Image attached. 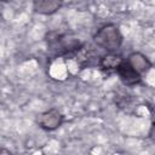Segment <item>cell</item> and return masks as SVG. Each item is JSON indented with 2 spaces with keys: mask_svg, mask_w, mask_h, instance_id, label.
Returning a JSON list of instances; mask_svg holds the SVG:
<instances>
[{
  "mask_svg": "<svg viewBox=\"0 0 155 155\" xmlns=\"http://www.w3.org/2000/svg\"><path fill=\"white\" fill-rule=\"evenodd\" d=\"M93 41L97 46L105 50L108 53H116V51L122 45L124 38L116 24L107 23L96 31L93 35Z\"/></svg>",
  "mask_w": 155,
  "mask_h": 155,
  "instance_id": "1",
  "label": "cell"
},
{
  "mask_svg": "<svg viewBox=\"0 0 155 155\" xmlns=\"http://www.w3.org/2000/svg\"><path fill=\"white\" fill-rule=\"evenodd\" d=\"M47 47L54 56H63L71 52H76L82 47V44L75 39L57 31H50L46 35Z\"/></svg>",
  "mask_w": 155,
  "mask_h": 155,
  "instance_id": "2",
  "label": "cell"
},
{
  "mask_svg": "<svg viewBox=\"0 0 155 155\" xmlns=\"http://www.w3.org/2000/svg\"><path fill=\"white\" fill-rule=\"evenodd\" d=\"M63 121H64L63 114L56 108H51V109L41 113L39 115V119H38L39 126L45 131L57 130L59 126H62Z\"/></svg>",
  "mask_w": 155,
  "mask_h": 155,
  "instance_id": "3",
  "label": "cell"
},
{
  "mask_svg": "<svg viewBox=\"0 0 155 155\" xmlns=\"http://www.w3.org/2000/svg\"><path fill=\"white\" fill-rule=\"evenodd\" d=\"M116 74L119 75L121 82L126 86L138 85L142 81V75L139 73H137L126 61L116 69Z\"/></svg>",
  "mask_w": 155,
  "mask_h": 155,
  "instance_id": "4",
  "label": "cell"
},
{
  "mask_svg": "<svg viewBox=\"0 0 155 155\" xmlns=\"http://www.w3.org/2000/svg\"><path fill=\"white\" fill-rule=\"evenodd\" d=\"M126 62L137 73H139L140 75L144 74V73H148L153 67V63L150 62V59L145 54H143L142 52H132V53H130Z\"/></svg>",
  "mask_w": 155,
  "mask_h": 155,
  "instance_id": "5",
  "label": "cell"
},
{
  "mask_svg": "<svg viewBox=\"0 0 155 155\" xmlns=\"http://www.w3.org/2000/svg\"><path fill=\"white\" fill-rule=\"evenodd\" d=\"M62 7V1L58 0H35L33 2V8L40 15H53Z\"/></svg>",
  "mask_w": 155,
  "mask_h": 155,
  "instance_id": "6",
  "label": "cell"
},
{
  "mask_svg": "<svg viewBox=\"0 0 155 155\" xmlns=\"http://www.w3.org/2000/svg\"><path fill=\"white\" fill-rule=\"evenodd\" d=\"M124 58L116 53H107L101 57L98 64L103 70H115L124 63Z\"/></svg>",
  "mask_w": 155,
  "mask_h": 155,
  "instance_id": "7",
  "label": "cell"
},
{
  "mask_svg": "<svg viewBox=\"0 0 155 155\" xmlns=\"http://www.w3.org/2000/svg\"><path fill=\"white\" fill-rule=\"evenodd\" d=\"M149 139L155 144V121L151 124V126H150V130H149Z\"/></svg>",
  "mask_w": 155,
  "mask_h": 155,
  "instance_id": "8",
  "label": "cell"
},
{
  "mask_svg": "<svg viewBox=\"0 0 155 155\" xmlns=\"http://www.w3.org/2000/svg\"><path fill=\"white\" fill-rule=\"evenodd\" d=\"M0 155H12V153H11L8 149H6V148H1Z\"/></svg>",
  "mask_w": 155,
  "mask_h": 155,
  "instance_id": "9",
  "label": "cell"
}]
</instances>
